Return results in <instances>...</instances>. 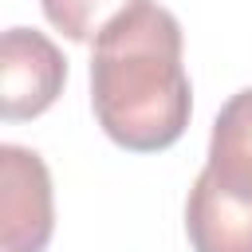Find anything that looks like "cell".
<instances>
[{"mask_svg":"<svg viewBox=\"0 0 252 252\" xmlns=\"http://www.w3.org/2000/svg\"><path fill=\"white\" fill-rule=\"evenodd\" d=\"M181 47L177 16L154 0H138L94 39L91 106L106 138L122 150L158 154L185 134L193 87Z\"/></svg>","mask_w":252,"mask_h":252,"instance_id":"1","label":"cell"},{"mask_svg":"<svg viewBox=\"0 0 252 252\" xmlns=\"http://www.w3.org/2000/svg\"><path fill=\"white\" fill-rule=\"evenodd\" d=\"M67 83L63 51L35 28H8L0 43V114L24 122L43 114Z\"/></svg>","mask_w":252,"mask_h":252,"instance_id":"2","label":"cell"},{"mask_svg":"<svg viewBox=\"0 0 252 252\" xmlns=\"http://www.w3.org/2000/svg\"><path fill=\"white\" fill-rule=\"evenodd\" d=\"M0 185L4 252H43L55 228L51 173L43 158L28 146H0Z\"/></svg>","mask_w":252,"mask_h":252,"instance_id":"3","label":"cell"},{"mask_svg":"<svg viewBox=\"0 0 252 252\" xmlns=\"http://www.w3.org/2000/svg\"><path fill=\"white\" fill-rule=\"evenodd\" d=\"M185 232L193 252H252V205L197 173L185 201Z\"/></svg>","mask_w":252,"mask_h":252,"instance_id":"4","label":"cell"},{"mask_svg":"<svg viewBox=\"0 0 252 252\" xmlns=\"http://www.w3.org/2000/svg\"><path fill=\"white\" fill-rule=\"evenodd\" d=\"M217 189L252 205V87L236 91L209 134V161L201 169Z\"/></svg>","mask_w":252,"mask_h":252,"instance_id":"5","label":"cell"},{"mask_svg":"<svg viewBox=\"0 0 252 252\" xmlns=\"http://www.w3.org/2000/svg\"><path fill=\"white\" fill-rule=\"evenodd\" d=\"M39 4L51 28H59L75 43H87V39H98L102 28L126 8H134L138 0H39Z\"/></svg>","mask_w":252,"mask_h":252,"instance_id":"6","label":"cell"}]
</instances>
